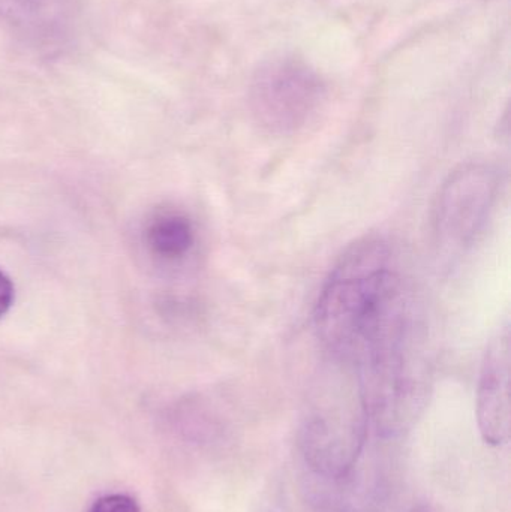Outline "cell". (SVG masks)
<instances>
[{"label": "cell", "instance_id": "cell-1", "mask_svg": "<svg viewBox=\"0 0 511 512\" xmlns=\"http://www.w3.org/2000/svg\"><path fill=\"white\" fill-rule=\"evenodd\" d=\"M333 366L335 373L320 381L306 403L299 450L315 478L336 486L353 477L371 427L353 370L335 361Z\"/></svg>", "mask_w": 511, "mask_h": 512}, {"label": "cell", "instance_id": "cell-2", "mask_svg": "<svg viewBox=\"0 0 511 512\" xmlns=\"http://www.w3.org/2000/svg\"><path fill=\"white\" fill-rule=\"evenodd\" d=\"M326 83L305 60L279 56L255 71L249 110L261 129L291 135L308 125L326 99Z\"/></svg>", "mask_w": 511, "mask_h": 512}, {"label": "cell", "instance_id": "cell-3", "mask_svg": "<svg viewBox=\"0 0 511 512\" xmlns=\"http://www.w3.org/2000/svg\"><path fill=\"white\" fill-rule=\"evenodd\" d=\"M500 177L483 162H471L453 171L438 195L435 234L444 252L465 251L473 245L494 209Z\"/></svg>", "mask_w": 511, "mask_h": 512}, {"label": "cell", "instance_id": "cell-4", "mask_svg": "<svg viewBox=\"0 0 511 512\" xmlns=\"http://www.w3.org/2000/svg\"><path fill=\"white\" fill-rule=\"evenodd\" d=\"M477 424L483 441L503 447L510 439V328L504 327L485 352L477 387Z\"/></svg>", "mask_w": 511, "mask_h": 512}, {"label": "cell", "instance_id": "cell-5", "mask_svg": "<svg viewBox=\"0 0 511 512\" xmlns=\"http://www.w3.org/2000/svg\"><path fill=\"white\" fill-rule=\"evenodd\" d=\"M69 18L71 0H0V23L35 47L60 44Z\"/></svg>", "mask_w": 511, "mask_h": 512}, {"label": "cell", "instance_id": "cell-6", "mask_svg": "<svg viewBox=\"0 0 511 512\" xmlns=\"http://www.w3.org/2000/svg\"><path fill=\"white\" fill-rule=\"evenodd\" d=\"M194 243V224L188 216L176 210H164L147 224V248L162 261H180L191 252Z\"/></svg>", "mask_w": 511, "mask_h": 512}, {"label": "cell", "instance_id": "cell-7", "mask_svg": "<svg viewBox=\"0 0 511 512\" xmlns=\"http://www.w3.org/2000/svg\"><path fill=\"white\" fill-rule=\"evenodd\" d=\"M89 512H141V508L131 496L113 493L95 501Z\"/></svg>", "mask_w": 511, "mask_h": 512}, {"label": "cell", "instance_id": "cell-8", "mask_svg": "<svg viewBox=\"0 0 511 512\" xmlns=\"http://www.w3.org/2000/svg\"><path fill=\"white\" fill-rule=\"evenodd\" d=\"M14 301V285L11 279L0 270V316L8 312Z\"/></svg>", "mask_w": 511, "mask_h": 512}, {"label": "cell", "instance_id": "cell-9", "mask_svg": "<svg viewBox=\"0 0 511 512\" xmlns=\"http://www.w3.org/2000/svg\"><path fill=\"white\" fill-rule=\"evenodd\" d=\"M411 512H434V511L429 510L428 507H419V508H414V510Z\"/></svg>", "mask_w": 511, "mask_h": 512}]
</instances>
